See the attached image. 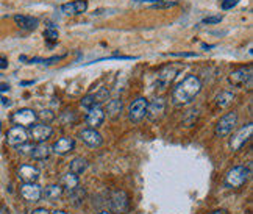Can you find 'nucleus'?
<instances>
[{
	"label": "nucleus",
	"mask_w": 253,
	"mask_h": 214,
	"mask_svg": "<svg viewBox=\"0 0 253 214\" xmlns=\"http://www.w3.org/2000/svg\"><path fill=\"white\" fill-rule=\"evenodd\" d=\"M108 97H110V94L106 89H100L99 92H94V94H87L82 99V106L84 110H91V108H94V106L106 102L108 100Z\"/></svg>",
	"instance_id": "nucleus-13"
},
{
	"label": "nucleus",
	"mask_w": 253,
	"mask_h": 214,
	"mask_svg": "<svg viewBox=\"0 0 253 214\" xmlns=\"http://www.w3.org/2000/svg\"><path fill=\"white\" fill-rule=\"evenodd\" d=\"M106 111H108V114L113 116V118H114V116H118L122 111V102L121 100H111L108 103V110H106Z\"/></svg>",
	"instance_id": "nucleus-28"
},
{
	"label": "nucleus",
	"mask_w": 253,
	"mask_h": 214,
	"mask_svg": "<svg viewBox=\"0 0 253 214\" xmlns=\"http://www.w3.org/2000/svg\"><path fill=\"white\" fill-rule=\"evenodd\" d=\"M53 128L48 124H40V125H33L30 127V133H28V138H32L35 142H45L48 138L52 136Z\"/></svg>",
	"instance_id": "nucleus-12"
},
{
	"label": "nucleus",
	"mask_w": 253,
	"mask_h": 214,
	"mask_svg": "<svg viewBox=\"0 0 253 214\" xmlns=\"http://www.w3.org/2000/svg\"><path fill=\"white\" fill-rule=\"evenodd\" d=\"M222 21V16H211V17H207V19H203V24H219Z\"/></svg>",
	"instance_id": "nucleus-32"
},
{
	"label": "nucleus",
	"mask_w": 253,
	"mask_h": 214,
	"mask_svg": "<svg viewBox=\"0 0 253 214\" xmlns=\"http://www.w3.org/2000/svg\"><path fill=\"white\" fill-rule=\"evenodd\" d=\"M6 67H8V61H6V58L0 56V69H6Z\"/></svg>",
	"instance_id": "nucleus-33"
},
{
	"label": "nucleus",
	"mask_w": 253,
	"mask_h": 214,
	"mask_svg": "<svg viewBox=\"0 0 253 214\" xmlns=\"http://www.w3.org/2000/svg\"><path fill=\"white\" fill-rule=\"evenodd\" d=\"M50 155H52V149L48 147L45 142H38L33 147L30 157L33 160H36V161H44V160H47L48 157H50Z\"/></svg>",
	"instance_id": "nucleus-20"
},
{
	"label": "nucleus",
	"mask_w": 253,
	"mask_h": 214,
	"mask_svg": "<svg viewBox=\"0 0 253 214\" xmlns=\"http://www.w3.org/2000/svg\"><path fill=\"white\" fill-rule=\"evenodd\" d=\"M44 38H45V41L50 44V45H53L55 43H58V32L55 30L53 27H48L47 30L44 32Z\"/></svg>",
	"instance_id": "nucleus-27"
},
{
	"label": "nucleus",
	"mask_w": 253,
	"mask_h": 214,
	"mask_svg": "<svg viewBox=\"0 0 253 214\" xmlns=\"http://www.w3.org/2000/svg\"><path fill=\"white\" fill-rule=\"evenodd\" d=\"M33 147H35V145L33 144H28V141H27L25 144L19 145V147H16V149H17V152L21 153V155H32Z\"/></svg>",
	"instance_id": "nucleus-30"
},
{
	"label": "nucleus",
	"mask_w": 253,
	"mask_h": 214,
	"mask_svg": "<svg viewBox=\"0 0 253 214\" xmlns=\"http://www.w3.org/2000/svg\"><path fill=\"white\" fill-rule=\"evenodd\" d=\"M105 110L102 108L100 105L94 106V108L87 110V114H86V124L89 128H99L100 125L105 122Z\"/></svg>",
	"instance_id": "nucleus-14"
},
{
	"label": "nucleus",
	"mask_w": 253,
	"mask_h": 214,
	"mask_svg": "<svg viewBox=\"0 0 253 214\" xmlns=\"http://www.w3.org/2000/svg\"><path fill=\"white\" fill-rule=\"evenodd\" d=\"M87 9V2L86 0H75L72 3H64L61 6V13L71 16V14H82Z\"/></svg>",
	"instance_id": "nucleus-18"
},
{
	"label": "nucleus",
	"mask_w": 253,
	"mask_h": 214,
	"mask_svg": "<svg viewBox=\"0 0 253 214\" xmlns=\"http://www.w3.org/2000/svg\"><path fill=\"white\" fill-rule=\"evenodd\" d=\"M36 116H38V119L42 121V124H50L55 119V114L50 110H42L40 114H36Z\"/></svg>",
	"instance_id": "nucleus-29"
},
{
	"label": "nucleus",
	"mask_w": 253,
	"mask_h": 214,
	"mask_svg": "<svg viewBox=\"0 0 253 214\" xmlns=\"http://www.w3.org/2000/svg\"><path fill=\"white\" fill-rule=\"evenodd\" d=\"M84 197H86V191L83 188H75L74 191L69 192V202L74 207H80L84 202Z\"/></svg>",
	"instance_id": "nucleus-25"
},
{
	"label": "nucleus",
	"mask_w": 253,
	"mask_h": 214,
	"mask_svg": "<svg viewBox=\"0 0 253 214\" xmlns=\"http://www.w3.org/2000/svg\"><path fill=\"white\" fill-rule=\"evenodd\" d=\"M241 2V0H222V3H220V8L223 9V11H227V9H231V8H235L238 3Z\"/></svg>",
	"instance_id": "nucleus-31"
},
{
	"label": "nucleus",
	"mask_w": 253,
	"mask_h": 214,
	"mask_svg": "<svg viewBox=\"0 0 253 214\" xmlns=\"http://www.w3.org/2000/svg\"><path fill=\"white\" fill-rule=\"evenodd\" d=\"M80 139L87 145V147H92V149H97L100 147L103 144V138L102 134L97 131L95 128H84L80 131Z\"/></svg>",
	"instance_id": "nucleus-15"
},
{
	"label": "nucleus",
	"mask_w": 253,
	"mask_h": 214,
	"mask_svg": "<svg viewBox=\"0 0 253 214\" xmlns=\"http://www.w3.org/2000/svg\"><path fill=\"white\" fill-rule=\"evenodd\" d=\"M9 86L8 85H0V91H8Z\"/></svg>",
	"instance_id": "nucleus-36"
},
{
	"label": "nucleus",
	"mask_w": 253,
	"mask_h": 214,
	"mask_svg": "<svg viewBox=\"0 0 253 214\" xmlns=\"http://www.w3.org/2000/svg\"><path fill=\"white\" fill-rule=\"evenodd\" d=\"M50 149H52V153L55 155H67L75 149V139L69 138V136H64V138L55 141Z\"/></svg>",
	"instance_id": "nucleus-17"
},
{
	"label": "nucleus",
	"mask_w": 253,
	"mask_h": 214,
	"mask_svg": "<svg viewBox=\"0 0 253 214\" xmlns=\"http://www.w3.org/2000/svg\"><path fill=\"white\" fill-rule=\"evenodd\" d=\"M32 214H50V213H48L45 208H36Z\"/></svg>",
	"instance_id": "nucleus-34"
},
{
	"label": "nucleus",
	"mask_w": 253,
	"mask_h": 214,
	"mask_svg": "<svg viewBox=\"0 0 253 214\" xmlns=\"http://www.w3.org/2000/svg\"><path fill=\"white\" fill-rule=\"evenodd\" d=\"M249 173H250V171L246 166H235L227 172L223 184H225V188H228V189H238L247 183Z\"/></svg>",
	"instance_id": "nucleus-2"
},
{
	"label": "nucleus",
	"mask_w": 253,
	"mask_h": 214,
	"mask_svg": "<svg viewBox=\"0 0 253 214\" xmlns=\"http://www.w3.org/2000/svg\"><path fill=\"white\" fill-rule=\"evenodd\" d=\"M202 91V82L196 75H188L183 79L172 91V102L177 106H183L189 102H192Z\"/></svg>",
	"instance_id": "nucleus-1"
},
{
	"label": "nucleus",
	"mask_w": 253,
	"mask_h": 214,
	"mask_svg": "<svg viewBox=\"0 0 253 214\" xmlns=\"http://www.w3.org/2000/svg\"><path fill=\"white\" fill-rule=\"evenodd\" d=\"M60 184H61V188H63V189H66L67 192H71V191H74L75 188H79V186H80V178H79V175H75V173L69 172V173L63 175Z\"/></svg>",
	"instance_id": "nucleus-21"
},
{
	"label": "nucleus",
	"mask_w": 253,
	"mask_h": 214,
	"mask_svg": "<svg viewBox=\"0 0 253 214\" xmlns=\"http://www.w3.org/2000/svg\"><path fill=\"white\" fill-rule=\"evenodd\" d=\"M21 196L28 203H36L42 197V188L38 183H24L21 186Z\"/></svg>",
	"instance_id": "nucleus-11"
},
{
	"label": "nucleus",
	"mask_w": 253,
	"mask_h": 214,
	"mask_svg": "<svg viewBox=\"0 0 253 214\" xmlns=\"http://www.w3.org/2000/svg\"><path fill=\"white\" fill-rule=\"evenodd\" d=\"M233 100H235V95H233L231 92H222L220 95H217V105L220 106V108H227V106H230L233 103Z\"/></svg>",
	"instance_id": "nucleus-26"
},
{
	"label": "nucleus",
	"mask_w": 253,
	"mask_h": 214,
	"mask_svg": "<svg viewBox=\"0 0 253 214\" xmlns=\"http://www.w3.org/2000/svg\"><path fill=\"white\" fill-rule=\"evenodd\" d=\"M236 124H238V113L236 111L228 113L223 116V118H220V121L217 122L214 134H216L217 138H225V136H228L233 131V128L236 127Z\"/></svg>",
	"instance_id": "nucleus-4"
},
{
	"label": "nucleus",
	"mask_w": 253,
	"mask_h": 214,
	"mask_svg": "<svg viewBox=\"0 0 253 214\" xmlns=\"http://www.w3.org/2000/svg\"><path fill=\"white\" fill-rule=\"evenodd\" d=\"M164 111H166V100L163 97H157L155 100L147 103V113H145V116L149 118V121L157 122L164 116Z\"/></svg>",
	"instance_id": "nucleus-10"
},
{
	"label": "nucleus",
	"mask_w": 253,
	"mask_h": 214,
	"mask_svg": "<svg viewBox=\"0 0 253 214\" xmlns=\"http://www.w3.org/2000/svg\"><path fill=\"white\" fill-rule=\"evenodd\" d=\"M99 214H113V213L111 211H100Z\"/></svg>",
	"instance_id": "nucleus-40"
},
{
	"label": "nucleus",
	"mask_w": 253,
	"mask_h": 214,
	"mask_svg": "<svg viewBox=\"0 0 253 214\" xmlns=\"http://www.w3.org/2000/svg\"><path fill=\"white\" fill-rule=\"evenodd\" d=\"M0 214H9V211H8V208H5V207H2V208H0Z\"/></svg>",
	"instance_id": "nucleus-37"
},
{
	"label": "nucleus",
	"mask_w": 253,
	"mask_h": 214,
	"mask_svg": "<svg viewBox=\"0 0 253 214\" xmlns=\"http://www.w3.org/2000/svg\"><path fill=\"white\" fill-rule=\"evenodd\" d=\"M14 22L19 28H22V30H35L40 24L36 17L33 16H25V14H17L14 16Z\"/></svg>",
	"instance_id": "nucleus-19"
},
{
	"label": "nucleus",
	"mask_w": 253,
	"mask_h": 214,
	"mask_svg": "<svg viewBox=\"0 0 253 214\" xmlns=\"http://www.w3.org/2000/svg\"><path fill=\"white\" fill-rule=\"evenodd\" d=\"M175 75H177V69H170V67H166V69H163L158 75V83L163 86V89L166 87L173 79H175Z\"/></svg>",
	"instance_id": "nucleus-23"
},
{
	"label": "nucleus",
	"mask_w": 253,
	"mask_h": 214,
	"mask_svg": "<svg viewBox=\"0 0 253 214\" xmlns=\"http://www.w3.org/2000/svg\"><path fill=\"white\" fill-rule=\"evenodd\" d=\"M208 214H228V211L227 210H216V211H211Z\"/></svg>",
	"instance_id": "nucleus-35"
},
{
	"label": "nucleus",
	"mask_w": 253,
	"mask_h": 214,
	"mask_svg": "<svg viewBox=\"0 0 253 214\" xmlns=\"http://www.w3.org/2000/svg\"><path fill=\"white\" fill-rule=\"evenodd\" d=\"M110 208L113 214H126L130 211V197L125 191H114L110 197Z\"/></svg>",
	"instance_id": "nucleus-3"
},
{
	"label": "nucleus",
	"mask_w": 253,
	"mask_h": 214,
	"mask_svg": "<svg viewBox=\"0 0 253 214\" xmlns=\"http://www.w3.org/2000/svg\"><path fill=\"white\" fill-rule=\"evenodd\" d=\"M40 169L33 164H22L17 171V177L19 180H22L24 183H36L40 180Z\"/></svg>",
	"instance_id": "nucleus-16"
},
{
	"label": "nucleus",
	"mask_w": 253,
	"mask_h": 214,
	"mask_svg": "<svg viewBox=\"0 0 253 214\" xmlns=\"http://www.w3.org/2000/svg\"><path fill=\"white\" fill-rule=\"evenodd\" d=\"M71 172L75 175H82L86 169H87V160L83 157H77L71 161V166H69Z\"/></svg>",
	"instance_id": "nucleus-24"
},
{
	"label": "nucleus",
	"mask_w": 253,
	"mask_h": 214,
	"mask_svg": "<svg viewBox=\"0 0 253 214\" xmlns=\"http://www.w3.org/2000/svg\"><path fill=\"white\" fill-rule=\"evenodd\" d=\"M50 214H66V213L61 211V210H56V211H53V213H50Z\"/></svg>",
	"instance_id": "nucleus-39"
},
{
	"label": "nucleus",
	"mask_w": 253,
	"mask_h": 214,
	"mask_svg": "<svg viewBox=\"0 0 253 214\" xmlns=\"http://www.w3.org/2000/svg\"><path fill=\"white\" fill-rule=\"evenodd\" d=\"M63 192H64V189L61 188V184H48V186L42 191V196L47 200L55 202L63 197Z\"/></svg>",
	"instance_id": "nucleus-22"
},
{
	"label": "nucleus",
	"mask_w": 253,
	"mask_h": 214,
	"mask_svg": "<svg viewBox=\"0 0 253 214\" xmlns=\"http://www.w3.org/2000/svg\"><path fill=\"white\" fill-rule=\"evenodd\" d=\"M138 2H155V3H158V2H161V0H138Z\"/></svg>",
	"instance_id": "nucleus-38"
},
{
	"label": "nucleus",
	"mask_w": 253,
	"mask_h": 214,
	"mask_svg": "<svg viewBox=\"0 0 253 214\" xmlns=\"http://www.w3.org/2000/svg\"><path fill=\"white\" fill-rule=\"evenodd\" d=\"M147 103L149 100L145 97H138L136 100H133L128 106V119L133 124H138L145 118L147 113Z\"/></svg>",
	"instance_id": "nucleus-5"
},
{
	"label": "nucleus",
	"mask_w": 253,
	"mask_h": 214,
	"mask_svg": "<svg viewBox=\"0 0 253 214\" xmlns=\"http://www.w3.org/2000/svg\"><path fill=\"white\" fill-rule=\"evenodd\" d=\"M253 71H252V66L247 67H241V69L233 71L228 75V82L233 86H238V87H244V86H252V79H253Z\"/></svg>",
	"instance_id": "nucleus-6"
},
{
	"label": "nucleus",
	"mask_w": 253,
	"mask_h": 214,
	"mask_svg": "<svg viewBox=\"0 0 253 214\" xmlns=\"http://www.w3.org/2000/svg\"><path fill=\"white\" fill-rule=\"evenodd\" d=\"M11 121L16 125H21V127H24V128H30V127H33L35 122L38 121V116L30 108H22V110L13 113Z\"/></svg>",
	"instance_id": "nucleus-8"
},
{
	"label": "nucleus",
	"mask_w": 253,
	"mask_h": 214,
	"mask_svg": "<svg viewBox=\"0 0 253 214\" xmlns=\"http://www.w3.org/2000/svg\"><path fill=\"white\" fill-rule=\"evenodd\" d=\"M27 141H28V131L27 128L21 127V125H14L6 133V142L11 147H19V145L25 144Z\"/></svg>",
	"instance_id": "nucleus-9"
},
{
	"label": "nucleus",
	"mask_w": 253,
	"mask_h": 214,
	"mask_svg": "<svg viewBox=\"0 0 253 214\" xmlns=\"http://www.w3.org/2000/svg\"><path fill=\"white\" fill-rule=\"evenodd\" d=\"M252 133H253V125L252 124H247L241 130H238L235 134H233V138L230 139V147H231V150L233 152L241 150L250 141Z\"/></svg>",
	"instance_id": "nucleus-7"
}]
</instances>
